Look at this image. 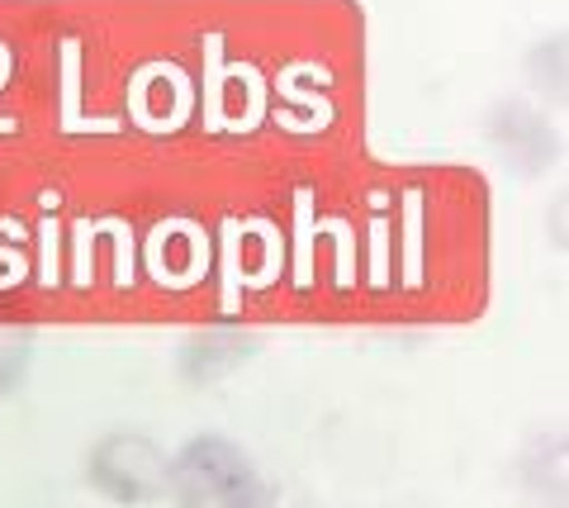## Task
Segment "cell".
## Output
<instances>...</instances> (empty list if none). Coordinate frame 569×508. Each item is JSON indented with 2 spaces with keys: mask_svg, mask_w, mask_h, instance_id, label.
<instances>
[{
  "mask_svg": "<svg viewBox=\"0 0 569 508\" xmlns=\"http://www.w3.org/2000/svg\"><path fill=\"white\" fill-rule=\"evenodd\" d=\"M171 451L142 428H110L86 451V485L119 508H142L167 499Z\"/></svg>",
  "mask_w": 569,
  "mask_h": 508,
  "instance_id": "1",
  "label": "cell"
},
{
  "mask_svg": "<svg viewBox=\"0 0 569 508\" xmlns=\"http://www.w3.org/2000/svg\"><path fill=\"white\" fill-rule=\"evenodd\" d=\"M257 461L223 432H194L167 466V499L176 508H219L252 476Z\"/></svg>",
  "mask_w": 569,
  "mask_h": 508,
  "instance_id": "2",
  "label": "cell"
},
{
  "mask_svg": "<svg viewBox=\"0 0 569 508\" xmlns=\"http://www.w3.org/2000/svg\"><path fill=\"white\" fill-rule=\"evenodd\" d=\"M261 352V338L257 332H242V328H204V332H190L186 347H181V376L186 385H219L223 376H233L242 361H252Z\"/></svg>",
  "mask_w": 569,
  "mask_h": 508,
  "instance_id": "3",
  "label": "cell"
},
{
  "mask_svg": "<svg viewBox=\"0 0 569 508\" xmlns=\"http://www.w3.org/2000/svg\"><path fill=\"white\" fill-rule=\"evenodd\" d=\"M29 361H33V338H29V332L0 328V399L14 395L24 385Z\"/></svg>",
  "mask_w": 569,
  "mask_h": 508,
  "instance_id": "4",
  "label": "cell"
},
{
  "mask_svg": "<svg viewBox=\"0 0 569 508\" xmlns=\"http://www.w3.org/2000/svg\"><path fill=\"white\" fill-rule=\"evenodd\" d=\"M276 499H280V495H276V485L266 480L261 470H252V476H247L219 508H276Z\"/></svg>",
  "mask_w": 569,
  "mask_h": 508,
  "instance_id": "5",
  "label": "cell"
}]
</instances>
